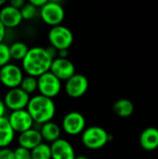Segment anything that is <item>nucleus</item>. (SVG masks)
<instances>
[{
	"mask_svg": "<svg viewBox=\"0 0 158 159\" xmlns=\"http://www.w3.org/2000/svg\"><path fill=\"white\" fill-rule=\"evenodd\" d=\"M6 4V0H0V7H3Z\"/></svg>",
	"mask_w": 158,
	"mask_h": 159,
	"instance_id": "33",
	"label": "nucleus"
},
{
	"mask_svg": "<svg viewBox=\"0 0 158 159\" xmlns=\"http://www.w3.org/2000/svg\"><path fill=\"white\" fill-rule=\"evenodd\" d=\"M23 77L22 69L17 64L9 62L0 68V83L9 89L20 88Z\"/></svg>",
	"mask_w": 158,
	"mask_h": 159,
	"instance_id": "6",
	"label": "nucleus"
},
{
	"mask_svg": "<svg viewBox=\"0 0 158 159\" xmlns=\"http://www.w3.org/2000/svg\"><path fill=\"white\" fill-rule=\"evenodd\" d=\"M0 89H1V83H0Z\"/></svg>",
	"mask_w": 158,
	"mask_h": 159,
	"instance_id": "34",
	"label": "nucleus"
},
{
	"mask_svg": "<svg viewBox=\"0 0 158 159\" xmlns=\"http://www.w3.org/2000/svg\"><path fill=\"white\" fill-rule=\"evenodd\" d=\"M32 159H52L51 147L46 143H40L32 151Z\"/></svg>",
	"mask_w": 158,
	"mask_h": 159,
	"instance_id": "21",
	"label": "nucleus"
},
{
	"mask_svg": "<svg viewBox=\"0 0 158 159\" xmlns=\"http://www.w3.org/2000/svg\"><path fill=\"white\" fill-rule=\"evenodd\" d=\"M7 118L13 130L20 134L33 129L34 124V121L26 109L13 111Z\"/></svg>",
	"mask_w": 158,
	"mask_h": 159,
	"instance_id": "10",
	"label": "nucleus"
},
{
	"mask_svg": "<svg viewBox=\"0 0 158 159\" xmlns=\"http://www.w3.org/2000/svg\"><path fill=\"white\" fill-rule=\"evenodd\" d=\"M0 159H15L14 150L6 147L0 149Z\"/></svg>",
	"mask_w": 158,
	"mask_h": 159,
	"instance_id": "26",
	"label": "nucleus"
},
{
	"mask_svg": "<svg viewBox=\"0 0 158 159\" xmlns=\"http://www.w3.org/2000/svg\"><path fill=\"white\" fill-rule=\"evenodd\" d=\"M26 110L34 123L43 125L52 121L56 114V105L52 99L38 94L31 98Z\"/></svg>",
	"mask_w": 158,
	"mask_h": 159,
	"instance_id": "2",
	"label": "nucleus"
},
{
	"mask_svg": "<svg viewBox=\"0 0 158 159\" xmlns=\"http://www.w3.org/2000/svg\"><path fill=\"white\" fill-rule=\"evenodd\" d=\"M7 108L4 101L0 100V118L1 117H5L6 113H7Z\"/></svg>",
	"mask_w": 158,
	"mask_h": 159,
	"instance_id": "29",
	"label": "nucleus"
},
{
	"mask_svg": "<svg viewBox=\"0 0 158 159\" xmlns=\"http://www.w3.org/2000/svg\"><path fill=\"white\" fill-rule=\"evenodd\" d=\"M43 138L41 135L40 130L36 129H31L25 132H22L18 137V143L19 146L26 148L28 150H33L36 146H38L43 142Z\"/></svg>",
	"mask_w": 158,
	"mask_h": 159,
	"instance_id": "15",
	"label": "nucleus"
},
{
	"mask_svg": "<svg viewBox=\"0 0 158 159\" xmlns=\"http://www.w3.org/2000/svg\"><path fill=\"white\" fill-rule=\"evenodd\" d=\"M110 134L102 127L91 126L84 130L81 141L85 147L90 150H98L104 147L110 141Z\"/></svg>",
	"mask_w": 158,
	"mask_h": 159,
	"instance_id": "3",
	"label": "nucleus"
},
{
	"mask_svg": "<svg viewBox=\"0 0 158 159\" xmlns=\"http://www.w3.org/2000/svg\"><path fill=\"white\" fill-rule=\"evenodd\" d=\"M9 5H10L11 7H15V8L20 10V9L22 8V7L25 5V2H24L23 0H10Z\"/></svg>",
	"mask_w": 158,
	"mask_h": 159,
	"instance_id": "27",
	"label": "nucleus"
},
{
	"mask_svg": "<svg viewBox=\"0 0 158 159\" xmlns=\"http://www.w3.org/2000/svg\"><path fill=\"white\" fill-rule=\"evenodd\" d=\"M15 159H32V152L26 148L18 146L14 149Z\"/></svg>",
	"mask_w": 158,
	"mask_h": 159,
	"instance_id": "25",
	"label": "nucleus"
},
{
	"mask_svg": "<svg viewBox=\"0 0 158 159\" xmlns=\"http://www.w3.org/2000/svg\"><path fill=\"white\" fill-rule=\"evenodd\" d=\"M52 159H75V153L72 144L65 139H59L50 145Z\"/></svg>",
	"mask_w": 158,
	"mask_h": 159,
	"instance_id": "13",
	"label": "nucleus"
},
{
	"mask_svg": "<svg viewBox=\"0 0 158 159\" xmlns=\"http://www.w3.org/2000/svg\"><path fill=\"white\" fill-rule=\"evenodd\" d=\"M29 48L27 45L20 41H16L9 46L10 57L14 61H23L25 56L29 51Z\"/></svg>",
	"mask_w": 158,
	"mask_h": 159,
	"instance_id": "20",
	"label": "nucleus"
},
{
	"mask_svg": "<svg viewBox=\"0 0 158 159\" xmlns=\"http://www.w3.org/2000/svg\"><path fill=\"white\" fill-rule=\"evenodd\" d=\"M6 27L3 25V23L0 21V43H3V40L6 36Z\"/></svg>",
	"mask_w": 158,
	"mask_h": 159,
	"instance_id": "30",
	"label": "nucleus"
},
{
	"mask_svg": "<svg viewBox=\"0 0 158 159\" xmlns=\"http://www.w3.org/2000/svg\"><path fill=\"white\" fill-rule=\"evenodd\" d=\"M113 110L119 117H129L134 112V104L128 99H120L115 102Z\"/></svg>",
	"mask_w": 158,
	"mask_h": 159,
	"instance_id": "19",
	"label": "nucleus"
},
{
	"mask_svg": "<svg viewBox=\"0 0 158 159\" xmlns=\"http://www.w3.org/2000/svg\"><path fill=\"white\" fill-rule=\"evenodd\" d=\"M75 159H89L88 157H86V156H78V157H76V158Z\"/></svg>",
	"mask_w": 158,
	"mask_h": 159,
	"instance_id": "32",
	"label": "nucleus"
},
{
	"mask_svg": "<svg viewBox=\"0 0 158 159\" xmlns=\"http://www.w3.org/2000/svg\"><path fill=\"white\" fill-rule=\"evenodd\" d=\"M22 20L20 10L10 5L3 7L0 10V21L6 28H15L21 23Z\"/></svg>",
	"mask_w": 158,
	"mask_h": 159,
	"instance_id": "14",
	"label": "nucleus"
},
{
	"mask_svg": "<svg viewBox=\"0 0 158 159\" xmlns=\"http://www.w3.org/2000/svg\"><path fill=\"white\" fill-rule=\"evenodd\" d=\"M31 98L29 94L23 91L20 88L9 89L4 98V102L7 109L13 111L24 110L27 108Z\"/></svg>",
	"mask_w": 158,
	"mask_h": 159,
	"instance_id": "9",
	"label": "nucleus"
},
{
	"mask_svg": "<svg viewBox=\"0 0 158 159\" xmlns=\"http://www.w3.org/2000/svg\"><path fill=\"white\" fill-rule=\"evenodd\" d=\"M20 88L23 91H25L27 94L30 95V94L35 92L36 90H38V80L36 77H34L31 75L24 76Z\"/></svg>",
	"mask_w": 158,
	"mask_h": 159,
	"instance_id": "22",
	"label": "nucleus"
},
{
	"mask_svg": "<svg viewBox=\"0 0 158 159\" xmlns=\"http://www.w3.org/2000/svg\"><path fill=\"white\" fill-rule=\"evenodd\" d=\"M140 144L145 151H155L158 148V129L155 127L146 128L140 135Z\"/></svg>",
	"mask_w": 158,
	"mask_h": 159,
	"instance_id": "16",
	"label": "nucleus"
},
{
	"mask_svg": "<svg viewBox=\"0 0 158 159\" xmlns=\"http://www.w3.org/2000/svg\"><path fill=\"white\" fill-rule=\"evenodd\" d=\"M50 72L61 81L65 82L76 74L74 64L68 58L61 59L58 57L53 60L50 67Z\"/></svg>",
	"mask_w": 158,
	"mask_h": 159,
	"instance_id": "12",
	"label": "nucleus"
},
{
	"mask_svg": "<svg viewBox=\"0 0 158 159\" xmlns=\"http://www.w3.org/2000/svg\"><path fill=\"white\" fill-rule=\"evenodd\" d=\"M53 59L48 54L47 48L42 47L31 48L21 61L22 70L27 74L38 78L42 75L50 71Z\"/></svg>",
	"mask_w": 158,
	"mask_h": 159,
	"instance_id": "1",
	"label": "nucleus"
},
{
	"mask_svg": "<svg viewBox=\"0 0 158 159\" xmlns=\"http://www.w3.org/2000/svg\"><path fill=\"white\" fill-rule=\"evenodd\" d=\"M61 127L64 132L70 136L81 134L86 129L85 116L77 111H72L63 117Z\"/></svg>",
	"mask_w": 158,
	"mask_h": 159,
	"instance_id": "8",
	"label": "nucleus"
},
{
	"mask_svg": "<svg viewBox=\"0 0 158 159\" xmlns=\"http://www.w3.org/2000/svg\"><path fill=\"white\" fill-rule=\"evenodd\" d=\"M15 131L11 128L7 117L0 118V149L8 147L15 138Z\"/></svg>",
	"mask_w": 158,
	"mask_h": 159,
	"instance_id": "17",
	"label": "nucleus"
},
{
	"mask_svg": "<svg viewBox=\"0 0 158 159\" xmlns=\"http://www.w3.org/2000/svg\"><path fill=\"white\" fill-rule=\"evenodd\" d=\"M64 16V9L57 1H47V4L40 8V17L42 20L51 27L61 25Z\"/></svg>",
	"mask_w": 158,
	"mask_h": 159,
	"instance_id": "5",
	"label": "nucleus"
},
{
	"mask_svg": "<svg viewBox=\"0 0 158 159\" xmlns=\"http://www.w3.org/2000/svg\"><path fill=\"white\" fill-rule=\"evenodd\" d=\"M11 60L9 46L5 43H0V68L8 64Z\"/></svg>",
	"mask_w": 158,
	"mask_h": 159,
	"instance_id": "24",
	"label": "nucleus"
},
{
	"mask_svg": "<svg viewBox=\"0 0 158 159\" xmlns=\"http://www.w3.org/2000/svg\"><path fill=\"white\" fill-rule=\"evenodd\" d=\"M67 56H68V49H61V50H58V58L67 59Z\"/></svg>",
	"mask_w": 158,
	"mask_h": 159,
	"instance_id": "31",
	"label": "nucleus"
},
{
	"mask_svg": "<svg viewBox=\"0 0 158 159\" xmlns=\"http://www.w3.org/2000/svg\"><path fill=\"white\" fill-rule=\"evenodd\" d=\"M88 89V80L82 74H75L65 82L64 89L66 94L73 98L77 99L85 95Z\"/></svg>",
	"mask_w": 158,
	"mask_h": 159,
	"instance_id": "11",
	"label": "nucleus"
},
{
	"mask_svg": "<svg viewBox=\"0 0 158 159\" xmlns=\"http://www.w3.org/2000/svg\"><path fill=\"white\" fill-rule=\"evenodd\" d=\"M37 80L40 95L53 99L58 96L61 90V81L50 71L39 76Z\"/></svg>",
	"mask_w": 158,
	"mask_h": 159,
	"instance_id": "7",
	"label": "nucleus"
},
{
	"mask_svg": "<svg viewBox=\"0 0 158 159\" xmlns=\"http://www.w3.org/2000/svg\"><path fill=\"white\" fill-rule=\"evenodd\" d=\"M47 38L50 46L55 48L57 50L68 49L74 42V34L72 31L61 24L51 27L48 32Z\"/></svg>",
	"mask_w": 158,
	"mask_h": 159,
	"instance_id": "4",
	"label": "nucleus"
},
{
	"mask_svg": "<svg viewBox=\"0 0 158 159\" xmlns=\"http://www.w3.org/2000/svg\"><path fill=\"white\" fill-rule=\"evenodd\" d=\"M20 13H21V16H22L23 20H32L36 16L37 7H35L30 2L25 3V5L20 9Z\"/></svg>",
	"mask_w": 158,
	"mask_h": 159,
	"instance_id": "23",
	"label": "nucleus"
},
{
	"mask_svg": "<svg viewBox=\"0 0 158 159\" xmlns=\"http://www.w3.org/2000/svg\"><path fill=\"white\" fill-rule=\"evenodd\" d=\"M31 4H33L35 7H39V8H41V7H43L46 4H47V0H30L29 1Z\"/></svg>",
	"mask_w": 158,
	"mask_h": 159,
	"instance_id": "28",
	"label": "nucleus"
},
{
	"mask_svg": "<svg viewBox=\"0 0 158 159\" xmlns=\"http://www.w3.org/2000/svg\"><path fill=\"white\" fill-rule=\"evenodd\" d=\"M39 130L41 132L43 140L47 143H53L54 142L61 139V128L57 123L53 121L41 125V128Z\"/></svg>",
	"mask_w": 158,
	"mask_h": 159,
	"instance_id": "18",
	"label": "nucleus"
}]
</instances>
